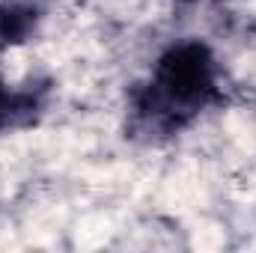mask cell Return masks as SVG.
Masks as SVG:
<instances>
[{
  "instance_id": "obj_1",
  "label": "cell",
  "mask_w": 256,
  "mask_h": 253,
  "mask_svg": "<svg viewBox=\"0 0 256 253\" xmlns=\"http://www.w3.org/2000/svg\"><path fill=\"white\" fill-rule=\"evenodd\" d=\"M220 98V78L212 51L202 42L167 48L137 92V120L152 131H179Z\"/></svg>"
},
{
  "instance_id": "obj_2",
  "label": "cell",
  "mask_w": 256,
  "mask_h": 253,
  "mask_svg": "<svg viewBox=\"0 0 256 253\" xmlns=\"http://www.w3.org/2000/svg\"><path fill=\"white\" fill-rule=\"evenodd\" d=\"M36 15L30 6L21 3H0V39L3 42H21V36L33 27Z\"/></svg>"
},
{
  "instance_id": "obj_3",
  "label": "cell",
  "mask_w": 256,
  "mask_h": 253,
  "mask_svg": "<svg viewBox=\"0 0 256 253\" xmlns=\"http://www.w3.org/2000/svg\"><path fill=\"white\" fill-rule=\"evenodd\" d=\"M33 108H36V96H30V92H15V90H9V86L0 80V131L9 128L21 114H27V110H33Z\"/></svg>"
}]
</instances>
